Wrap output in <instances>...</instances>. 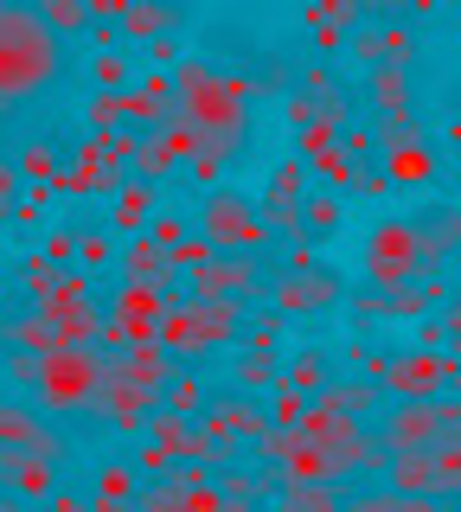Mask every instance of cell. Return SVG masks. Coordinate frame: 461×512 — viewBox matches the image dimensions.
Masks as SVG:
<instances>
[{"mask_svg":"<svg viewBox=\"0 0 461 512\" xmlns=\"http://www.w3.org/2000/svg\"><path fill=\"white\" fill-rule=\"evenodd\" d=\"M173 96H180V116L193 122L199 148L237 160V148H244V128H250V103H244L250 84H244V77L212 71V64H180Z\"/></svg>","mask_w":461,"mask_h":512,"instance_id":"1","label":"cell"},{"mask_svg":"<svg viewBox=\"0 0 461 512\" xmlns=\"http://www.w3.org/2000/svg\"><path fill=\"white\" fill-rule=\"evenodd\" d=\"M58 71H65V39L39 20V7L0 0V103L39 96Z\"/></svg>","mask_w":461,"mask_h":512,"instance_id":"2","label":"cell"},{"mask_svg":"<svg viewBox=\"0 0 461 512\" xmlns=\"http://www.w3.org/2000/svg\"><path fill=\"white\" fill-rule=\"evenodd\" d=\"M173 359H205V352L244 340V301L231 295H186V301H167L161 314V333H154Z\"/></svg>","mask_w":461,"mask_h":512,"instance_id":"3","label":"cell"},{"mask_svg":"<svg viewBox=\"0 0 461 512\" xmlns=\"http://www.w3.org/2000/svg\"><path fill=\"white\" fill-rule=\"evenodd\" d=\"M461 429V397L436 391V397H397L391 410H378L372 436L385 442V455H436Z\"/></svg>","mask_w":461,"mask_h":512,"instance_id":"4","label":"cell"},{"mask_svg":"<svg viewBox=\"0 0 461 512\" xmlns=\"http://www.w3.org/2000/svg\"><path fill=\"white\" fill-rule=\"evenodd\" d=\"M103 372H109L103 346H52V352H39L33 391H39L45 410H90V404H97Z\"/></svg>","mask_w":461,"mask_h":512,"instance_id":"5","label":"cell"},{"mask_svg":"<svg viewBox=\"0 0 461 512\" xmlns=\"http://www.w3.org/2000/svg\"><path fill=\"white\" fill-rule=\"evenodd\" d=\"M417 276H429V256H423L417 224H410V218L372 224V237H365V282L391 295V288H404V282H417Z\"/></svg>","mask_w":461,"mask_h":512,"instance_id":"6","label":"cell"},{"mask_svg":"<svg viewBox=\"0 0 461 512\" xmlns=\"http://www.w3.org/2000/svg\"><path fill=\"white\" fill-rule=\"evenodd\" d=\"M199 231L218 250H269V218L257 199H244L237 186H212L199 205Z\"/></svg>","mask_w":461,"mask_h":512,"instance_id":"7","label":"cell"},{"mask_svg":"<svg viewBox=\"0 0 461 512\" xmlns=\"http://www.w3.org/2000/svg\"><path fill=\"white\" fill-rule=\"evenodd\" d=\"M346 288H340V276L333 269H282L276 282H269V301H276V314H321V308H333Z\"/></svg>","mask_w":461,"mask_h":512,"instance_id":"8","label":"cell"},{"mask_svg":"<svg viewBox=\"0 0 461 512\" xmlns=\"http://www.w3.org/2000/svg\"><path fill=\"white\" fill-rule=\"evenodd\" d=\"M154 404H161V391H154V384H135L129 372H116V365H109L103 384H97V404H90V410H103L109 423L122 429V436H135V429L148 423Z\"/></svg>","mask_w":461,"mask_h":512,"instance_id":"9","label":"cell"},{"mask_svg":"<svg viewBox=\"0 0 461 512\" xmlns=\"http://www.w3.org/2000/svg\"><path fill=\"white\" fill-rule=\"evenodd\" d=\"M0 448H26V455L58 461V468L71 461V442L58 429H45L39 410H20V404H0Z\"/></svg>","mask_w":461,"mask_h":512,"instance_id":"10","label":"cell"},{"mask_svg":"<svg viewBox=\"0 0 461 512\" xmlns=\"http://www.w3.org/2000/svg\"><path fill=\"white\" fill-rule=\"evenodd\" d=\"M0 487L13 500H52L58 493V461H39L26 448H0Z\"/></svg>","mask_w":461,"mask_h":512,"instance_id":"11","label":"cell"},{"mask_svg":"<svg viewBox=\"0 0 461 512\" xmlns=\"http://www.w3.org/2000/svg\"><path fill=\"white\" fill-rule=\"evenodd\" d=\"M148 218H154V180L129 173V180L109 192V231H116V237H135V231H148Z\"/></svg>","mask_w":461,"mask_h":512,"instance_id":"12","label":"cell"},{"mask_svg":"<svg viewBox=\"0 0 461 512\" xmlns=\"http://www.w3.org/2000/svg\"><path fill=\"white\" fill-rule=\"evenodd\" d=\"M116 26H122L129 45H154V39H167V32L180 26V7H173V0H129Z\"/></svg>","mask_w":461,"mask_h":512,"instance_id":"13","label":"cell"},{"mask_svg":"<svg viewBox=\"0 0 461 512\" xmlns=\"http://www.w3.org/2000/svg\"><path fill=\"white\" fill-rule=\"evenodd\" d=\"M378 160H385V180L391 186H429V180H436V154H429L423 135L417 141H397V148H385Z\"/></svg>","mask_w":461,"mask_h":512,"instance_id":"14","label":"cell"},{"mask_svg":"<svg viewBox=\"0 0 461 512\" xmlns=\"http://www.w3.org/2000/svg\"><path fill=\"white\" fill-rule=\"evenodd\" d=\"M417 237H423L429 269H442L449 256H461V205H436V212L417 224Z\"/></svg>","mask_w":461,"mask_h":512,"instance_id":"15","label":"cell"},{"mask_svg":"<svg viewBox=\"0 0 461 512\" xmlns=\"http://www.w3.org/2000/svg\"><path fill=\"white\" fill-rule=\"evenodd\" d=\"M365 103H372V116H385V109H417V96H410V64H372Z\"/></svg>","mask_w":461,"mask_h":512,"instance_id":"16","label":"cell"},{"mask_svg":"<svg viewBox=\"0 0 461 512\" xmlns=\"http://www.w3.org/2000/svg\"><path fill=\"white\" fill-rule=\"evenodd\" d=\"M180 116V96H173V77H148V84H129V122L135 128H154Z\"/></svg>","mask_w":461,"mask_h":512,"instance_id":"17","label":"cell"},{"mask_svg":"<svg viewBox=\"0 0 461 512\" xmlns=\"http://www.w3.org/2000/svg\"><path fill=\"white\" fill-rule=\"evenodd\" d=\"M122 282H173V256L148 231H135L129 250H122Z\"/></svg>","mask_w":461,"mask_h":512,"instance_id":"18","label":"cell"},{"mask_svg":"<svg viewBox=\"0 0 461 512\" xmlns=\"http://www.w3.org/2000/svg\"><path fill=\"white\" fill-rule=\"evenodd\" d=\"M314 397H327V404H340L346 416H372L378 404H385V384H378L372 372H365V378H333L327 391H314Z\"/></svg>","mask_w":461,"mask_h":512,"instance_id":"19","label":"cell"},{"mask_svg":"<svg viewBox=\"0 0 461 512\" xmlns=\"http://www.w3.org/2000/svg\"><path fill=\"white\" fill-rule=\"evenodd\" d=\"M231 384H237V391H276V384H282V359H276V352H263V346H250L244 352V359H237L231 365Z\"/></svg>","mask_w":461,"mask_h":512,"instance_id":"20","label":"cell"},{"mask_svg":"<svg viewBox=\"0 0 461 512\" xmlns=\"http://www.w3.org/2000/svg\"><path fill=\"white\" fill-rule=\"evenodd\" d=\"M301 218H308V237H333V231L346 224V192L314 186L308 199H301Z\"/></svg>","mask_w":461,"mask_h":512,"instance_id":"21","label":"cell"},{"mask_svg":"<svg viewBox=\"0 0 461 512\" xmlns=\"http://www.w3.org/2000/svg\"><path fill=\"white\" fill-rule=\"evenodd\" d=\"M7 346H26V352H52L58 346V320L45 308H26L20 320H7Z\"/></svg>","mask_w":461,"mask_h":512,"instance_id":"22","label":"cell"},{"mask_svg":"<svg viewBox=\"0 0 461 512\" xmlns=\"http://www.w3.org/2000/svg\"><path fill=\"white\" fill-rule=\"evenodd\" d=\"M282 384H295V391H327V384H333V365H327V352L321 346H308V352H295V359L289 365H282Z\"/></svg>","mask_w":461,"mask_h":512,"instance_id":"23","label":"cell"},{"mask_svg":"<svg viewBox=\"0 0 461 512\" xmlns=\"http://www.w3.org/2000/svg\"><path fill=\"white\" fill-rule=\"evenodd\" d=\"M276 500L301 506V512H333V506H340V480H282Z\"/></svg>","mask_w":461,"mask_h":512,"instance_id":"24","label":"cell"},{"mask_svg":"<svg viewBox=\"0 0 461 512\" xmlns=\"http://www.w3.org/2000/svg\"><path fill=\"white\" fill-rule=\"evenodd\" d=\"M39 308L52 314V320H65V314H77V308H90V282L77 276V269H65V276H58V282L39 295Z\"/></svg>","mask_w":461,"mask_h":512,"instance_id":"25","label":"cell"},{"mask_svg":"<svg viewBox=\"0 0 461 512\" xmlns=\"http://www.w3.org/2000/svg\"><path fill=\"white\" fill-rule=\"evenodd\" d=\"M90 135H116V128H129V90H97L84 109Z\"/></svg>","mask_w":461,"mask_h":512,"instance_id":"26","label":"cell"},{"mask_svg":"<svg viewBox=\"0 0 461 512\" xmlns=\"http://www.w3.org/2000/svg\"><path fill=\"white\" fill-rule=\"evenodd\" d=\"M308 173L321 186H333V192H359V160L346 154V148H327L321 160H308Z\"/></svg>","mask_w":461,"mask_h":512,"instance_id":"27","label":"cell"},{"mask_svg":"<svg viewBox=\"0 0 461 512\" xmlns=\"http://www.w3.org/2000/svg\"><path fill=\"white\" fill-rule=\"evenodd\" d=\"M39 20L58 32V39H77L90 26V0H39Z\"/></svg>","mask_w":461,"mask_h":512,"instance_id":"28","label":"cell"},{"mask_svg":"<svg viewBox=\"0 0 461 512\" xmlns=\"http://www.w3.org/2000/svg\"><path fill=\"white\" fill-rule=\"evenodd\" d=\"M301 416H308V391L276 384V391H269V423H276V429H301Z\"/></svg>","mask_w":461,"mask_h":512,"instance_id":"29","label":"cell"},{"mask_svg":"<svg viewBox=\"0 0 461 512\" xmlns=\"http://www.w3.org/2000/svg\"><path fill=\"white\" fill-rule=\"evenodd\" d=\"M161 404H167V410H180V416H199L205 384H199L193 372H173V378H167V391H161Z\"/></svg>","mask_w":461,"mask_h":512,"instance_id":"30","label":"cell"},{"mask_svg":"<svg viewBox=\"0 0 461 512\" xmlns=\"http://www.w3.org/2000/svg\"><path fill=\"white\" fill-rule=\"evenodd\" d=\"M122 500H135V468L109 461V468L97 474V506H122Z\"/></svg>","mask_w":461,"mask_h":512,"instance_id":"31","label":"cell"},{"mask_svg":"<svg viewBox=\"0 0 461 512\" xmlns=\"http://www.w3.org/2000/svg\"><path fill=\"white\" fill-rule=\"evenodd\" d=\"M436 480H442V493H461V429L436 448Z\"/></svg>","mask_w":461,"mask_h":512,"instance_id":"32","label":"cell"},{"mask_svg":"<svg viewBox=\"0 0 461 512\" xmlns=\"http://www.w3.org/2000/svg\"><path fill=\"white\" fill-rule=\"evenodd\" d=\"M20 173L52 180V173H58V148H52V141H26V148H20Z\"/></svg>","mask_w":461,"mask_h":512,"instance_id":"33","label":"cell"},{"mask_svg":"<svg viewBox=\"0 0 461 512\" xmlns=\"http://www.w3.org/2000/svg\"><path fill=\"white\" fill-rule=\"evenodd\" d=\"M58 276H65V263H52V256H39V263H26V269H20V288H26V295L39 301V295H45V288H52Z\"/></svg>","mask_w":461,"mask_h":512,"instance_id":"34","label":"cell"},{"mask_svg":"<svg viewBox=\"0 0 461 512\" xmlns=\"http://www.w3.org/2000/svg\"><path fill=\"white\" fill-rule=\"evenodd\" d=\"M77 263H84V269H103L109 263V231H77Z\"/></svg>","mask_w":461,"mask_h":512,"instance_id":"35","label":"cell"},{"mask_svg":"<svg viewBox=\"0 0 461 512\" xmlns=\"http://www.w3.org/2000/svg\"><path fill=\"white\" fill-rule=\"evenodd\" d=\"M97 84L103 90H129V58H122V52H103L97 58Z\"/></svg>","mask_w":461,"mask_h":512,"instance_id":"36","label":"cell"},{"mask_svg":"<svg viewBox=\"0 0 461 512\" xmlns=\"http://www.w3.org/2000/svg\"><path fill=\"white\" fill-rule=\"evenodd\" d=\"M148 237H154L161 250H173V244L186 237V218H173V212H154V218H148Z\"/></svg>","mask_w":461,"mask_h":512,"instance_id":"37","label":"cell"},{"mask_svg":"<svg viewBox=\"0 0 461 512\" xmlns=\"http://www.w3.org/2000/svg\"><path fill=\"white\" fill-rule=\"evenodd\" d=\"M173 461H180V455H173L167 442H148V448L135 455V468H141V474H173Z\"/></svg>","mask_w":461,"mask_h":512,"instance_id":"38","label":"cell"},{"mask_svg":"<svg viewBox=\"0 0 461 512\" xmlns=\"http://www.w3.org/2000/svg\"><path fill=\"white\" fill-rule=\"evenodd\" d=\"M314 116H321V96H314V90H295L289 96V128H308Z\"/></svg>","mask_w":461,"mask_h":512,"instance_id":"39","label":"cell"},{"mask_svg":"<svg viewBox=\"0 0 461 512\" xmlns=\"http://www.w3.org/2000/svg\"><path fill=\"white\" fill-rule=\"evenodd\" d=\"M20 180H26L20 160H7V167H0V199H7V205H20Z\"/></svg>","mask_w":461,"mask_h":512,"instance_id":"40","label":"cell"},{"mask_svg":"<svg viewBox=\"0 0 461 512\" xmlns=\"http://www.w3.org/2000/svg\"><path fill=\"white\" fill-rule=\"evenodd\" d=\"M71 250H77V231H52V244H45V256H52V263H71Z\"/></svg>","mask_w":461,"mask_h":512,"instance_id":"41","label":"cell"},{"mask_svg":"<svg viewBox=\"0 0 461 512\" xmlns=\"http://www.w3.org/2000/svg\"><path fill=\"white\" fill-rule=\"evenodd\" d=\"M449 391L461 397V352H449Z\"/></svg>","mask_w":461,"mask_h":512,"instance_id":"42","label":"cell"},{"mask_svg":"<svg viewBox=\"0 0 461 512\" xmlns=\"http://www.w3.org/2000/svg\"><path fill=\"white\" fill-rule=\"evenodd\" d=\"M449 148H455V154H461V116H455V122H449Z\"/></svg>","mask_w":461,"mask_h":512,"instance_id":"43","label":"cell"},{"mask_svg":"<svg viewBox=\"0 0 461 512\" xmlns=\"http://www.w3.org/2000/svg\"><path fill=\"white\" fill-rule=\"evenodd\" d=\"M7 224H13V205H7V199H0V231H7Z\"/></svg>","mask_w":461,"mask_h":512,"instance_id":"44","label":"cell"},{"mask_svg":"<svg viewBox=\"0 0 461 512\" xmlns=\"http://www.w3.org/2000/svg\"><path fill=\"white\" fill-rule=\"evenodd\" d=\"M0 346H7V314H0Z\"/></svg>","mask_w":461,"mask_h":512,"instance_id":"45","label":"cell"},{"mask_svg":"<svg viewBox=\"0 0 461 512\" xmlns=\"http://www.w3.org/2000/svg\"><path fill=\"white\" fill-rule=\"evenodd\" d=\"M0 122H7V103H0Z\"/></svg>","mask_w":461,"mask_h":512,"instance_id":"46","label":"cell"},{"mask_svg":"<svg viewBox=\"0 0 461 512\" xmlns=\"http://www.w3.org/2000/svg\"><path fill=\"white\" fill-rule=\"evenodd\" d=\"M455 20H461V0H455Z\"/></svg>","mask_w":461,"mask_h":512,"instance_id":"47","label":"cell"},{"mask_svg":"<svg viewBox=\"0 0 461 512\" xmlns=\"http://www.w3.org/2000/svg\"><path fill=\"white\" fill-rule=\"evenodd\" d=\"M173 7H180V0H173Z\"/></svg>","mask_w":461,"mask_h":512,"instance_id":"48","label":"cell"}]
</instances>
